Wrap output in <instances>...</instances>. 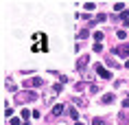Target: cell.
<instances>
[{"label":"cell","instance_id":"1","mask_svg":"<svg viewBox=\"0 0 129 125\" xmlns=\"http://www.w3.org/2000/svg\"><path fill=\"white\" fill-rule=\"evenodd\" d=\"M35 99H37V92L24 90V92H18V94H15V103H31Z\"/></svg>","mask_w":129,"mask_h":125},{"label":"cell","instance_id":"2","mask_svg":"<svg viewBox=\"0 0 129 125\" xmlns=\"http://www.w3.org/2000/svg\"><path fill=\"white\" fill-rule=\"evenodd\" d=\"M59 92H61V86H59V83H57V86H53V88H48V92H46V101H53V99L57 97Z\"/></svg>","mask_w":129,"mask_h":125},{"label":"cell","instance_id":"3","mask_svg":"<svg viewBox=\"0 0 129 125\" xmlns=\"http://www.w3.org/2000/svg\"><path fill=\"white\" fill-rule=\"evenodd\" d=\"M114 55H120V57H129V44H120L118 48H114Z\"/></svg>","mask_w":129,"mask_h":125},{"label":"cell","instance_id":"4","mask_svg":"<svg viewBox=\"0 0 129 125\" xmlns=\"http://www.w3.org/2000/svg\"><path fill=\"white\" fill-rule=\"evenodd\" d=\"M88 64H90V57H88V55H81L79 59H77V68H79V70H83L85 66H88Z\"/></svg>","mask_w":129,"mask_h":125},{"label":"cell","instance_id":"5","mask_svg":"<svg viewBox=\"0 0 129 125\" xmlns=\"http://www.w3.org/2000/svg\"><path fill=\"white\" fill-rule=\"evenodd\" d=\"M96 72H99V75H101L103 79H109V77H112V72H109V70H105V68H103V64H96Z\"/></svg>","mask_w":129,"mask_h":125},{"label":"cell","instance_id":"6","mask_svg":"<svg viewBox=\"0 0 129 125\" xmlns=\"http://www.w3.org/2000/svg\"><path fill=\"white\" fill-rule=\"evenodd\" d=\"M24 86H26V88H37V86H42V79H40V77L28 79V81H24Z\"/></svg>","mask_w":129,"mask_h":125},{"label":"cell","instance_id":"7","mask_svg":"<svg viewBox=\"0 0 129 125\" xmlns=\"http://www.w3.org/2000/svg\"><path fill=\"white\" fill-rule=\"evenodd\" d=\"M105 64H107L109 68H120V66H118V62H116V59H114L112 55H107V57H105Z\"/></svg>","mask_w":129,"mask_h":125},{"label":"cell","instance_id":"8","mask_svg":"<svg viewBox=\"0 0 129 125\" xmlns=\"http://www.w3.org/2000/svg\"><path fill=\"white\" fill-rule=\"evenodd\" d=\"M114 94H112V92H107V94H103V99H101V103L103 105H107V103H112V101H114Z\"/></svg>","mask_w":129,"mask_h":125},{"label":"cell","instance_id":"9","mask_svg":"<svg viewBox=\"0 0 129 125\" xmlns=\"http://www.w3.org/2000/svg\"><path fill=\"white\" fill-rule=\"evenodd\" d=\"M61 112H63V105H61V103H57V105L53 108V112H50V118H53V116H59Z\"/></svg>","mask_w":129,"mask_h":125},{"label":"cell","instance_id":"10","mask_svg":"<svg viewBox=\"0 0 129 125\" xmlns=\"http://www.w3.org/2000/svg\"><path fill=\"white\" fill-rule=\"evenodd\" d=\"M103 37H105V35H103L101 31H96V33H94V40H96V44H101V42H103Z\"/></svg>","mask_w":129,"mask_h":125},{"label":"cell","instance_id":"11","mask_svg":"<svg viewBox=\"0 0 129 125\" xmlns=\"http://www.w3.org/2000/svg\"><path fill=\"white\" fill-rule=\"evenodd\" d=\"M120 20H122V27H129V13H122Z\"/></svg>","mask_w":129,"mask_h":125},{"label":"cell","instance_id":"12","mask_svg":"<svg viewBox=\"0 0 129 125\" xmlns=\"http://www.w3.org/2000/svg\"><path fill=\"white\" fill-rule=\"evenodd\" d=\"M92 125H109V123L105 121V118H94V121H92Z\"/></svg>","mask_w":129,"mask_h":125},{"label":"cell","instance_id":"13","mask_svg":"<svg viewBox=\"0 0 129 125\" xmlns=\"http://www.w3.org/2000/svg\"><path fill=\"white\" fill-rule=\"evenodd\" d=\"M90 35V31L88 29H83V31H79V35H77V37H79V40H83V37H88Z\"/></svg>","mask_w":129,"mask_h":125},{"label":"cell","instance_id":"14","mask_svg":"<svg viewBox=\"0 0 129 125\" xmlns=\"http://www.w3.org/2000/svg\"><path fill=\"white\" fill-rule=\"evenodd\" d=\"M68 116H70V118H77L79 114H77V110H75V108H68Z\"/></svg>","mask_w":129,"mask_h":125},{"label":"cell","instance_id":"15","mask_svg":"<svg viewBox=\"0 0 129 125\" xmlns=\"http://www.w3.org/2000/svg\"><path fill=\"white\" fill-rule=\"evenodd\" d=\"M83 88H85V81H79V83H77V86H75V90H77V92H81Z\"/></svg>","mask_w":129,"mask_h":125},{"label":"cell","instance_id":"16","mask_svg":"<svg viewBox=\"0 0 129 125\" xmlns=\"http://www.w3.org/2000/svg\"><path fill=\"white\" fill-rule=\"evenodd\" d=\"M20 116H22V118H28V116H33V112H28V110H22V112H20Z\"/></svg>","mask_w":129,"mask_h":125},{"label":"cell","instance_id":"17","mask_svg":"<svg viewBox=\"0 0 129 125\" xmlns=\"http://www.w3.org/2000/svg\"><path fill=\"white\" fill-rule=\"evenodd\" d=\"M7 90H9V92L15 90V86H13V81H11V79H7Z\"/></svg>","mask_w":129,"mask_h":125},{"label":"cell","instance_id":"18","mask_svg":"<svg viewBox=\"0 0 129 125\" xmlns=\"http://www.w3.org/2000/svg\"><path fill=\"white\" fill-rule=\"evenodd\" d=\"M122 9H125L122 2H114V11H122Z\"/></svg>","mask_w":129,"mask_h":125},{"label":"cell","instance_id":"19","mask_svg":"<svg viewBox=\"0 0 129 125\" xmlns=\"http://www.w3.org/2000/svg\"><path fill=\"white\" fill-rule=\"evenodd\" d=\"M72 103H77V105H79V108H85V105H88V103H83L81 99H72Z\"/></svg>","mask_w":129,"mask_h":125},{"label":"cell","instance_id":"20","mask_svg":"<svg viewBox=\"0 0 129 125\" xmlns=\"http://www.w3.org/2000/svg\"><path fill=\"white\" fill-rule=\"evenodd\" d=\"M90 92H92V94H96V92H99V86H94V83H90Z\"/></svg>","mask_w":129,"mask_h":125},{"label":"cell","instance_id":"21","mask_svg":"<svg viewBox=\"0 0 129 125\" xmlns=\"http://www.w3.org/2000/svg\"><path fill=\"white\" fill-rule=\"evenodd\" d=\"M116 35H118V37H120V40H125V37H127V33H125V31H122V29H120V31H116Z\"/></svg>","mask_w":129,"mask_h":125},{"label":"cell","instance_id":"22","mask_svg":"<svg viewBox=\"0 0 129 125\" xmlns=\"http://www.w3.org/2000/svg\"><path fill=\"white\" fill-rule=\"evenodd\" d=\"M77 125H83V123H81V121H77Z\"/></svg>","mask_w":129,"mask_h":125}]
</instances>
